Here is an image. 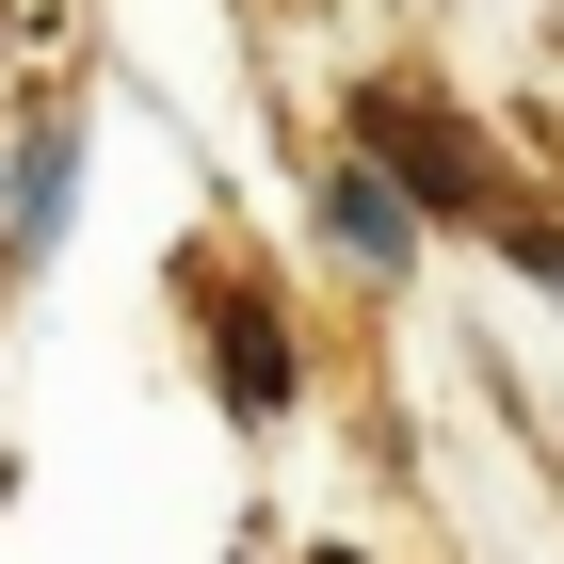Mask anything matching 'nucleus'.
<instances>
[{"mask_svg":"<svg viewBox=\"0 0 564 564\" xmlns=\"http://www.w3.org/2000/svg\"><path fill=\"white\" fill-rule=\"evenodd\" d=\"M339 242H371V259L403 242V194H388V177H339Z\"/></svg>","mask_w":564,"mask_h":564,"instance_id":"1","label":"nucleus"},{"mask_svg":"<svg viewBox=\"0 0 564 564\" xmlns=\"http://www.w3.org/2000/svg\"><path fill=\"white\" fill-rule=\"evenodd\" d=\"M323 564H355V549H323Z\"/></svg>","mask_w":564,"mask_h":564,"instance_id":"2","label":"nucleus"}]
</instances>
